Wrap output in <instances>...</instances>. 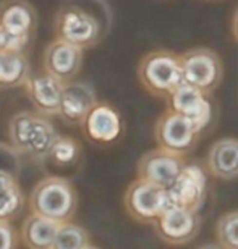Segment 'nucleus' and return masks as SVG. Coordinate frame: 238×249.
Masks as SVG:
<instances>
[{"mask_svg":"<svg viewBox=\"0 0 238 249\" xmlns=\"http://www.w3.org/2000/svg\"><path fill=\"white\" fill-rule=\"evenodd\" d=\"M112 23L113 13L107 0H63L54 18V34L86 51L109 36Z\"/></svg>","mask_w":238,"mask_h":249,"instance_id":"1","label":"nucleus"},{"mask_svg":"<svg viewBox=\"0 0 238 249\" xmlns=\"http://www.w3.org/2000/svg\"><path fill=\"white\" fill-rule=\"evenodd\" d=\"M7 134L15 151L36 162L46 160L60 136L52 117L37 110H21L10 117Z\"/></svg>","mask_w":238,"mask_h":249,"instance_id":"2","label":"nucleus"},{"mask_svg":"<svg viewBox=\"0 0 238 249\" xmlns=\"http://www.w3.org/2000/svg\"><path fill=\"white\" fill-rule=\"evenodd\" d=\"M28 202L33 213L63 223L72 222L75 217L78 194L70 180L58 175H49L34 185Z\"/></svg>","mask_w":238,"mask_h":249,"instance_id":"3","label":"nucleus"},{"mask_svg":"<svg viewBox=\"0 0 238 249\" xmlns=\"http://www.w3.org/2000/svg\"><path fill=\"white\" fill-rule=\"evenodd\" d=\"M138 79L151 96L167 101L183 84L180 55L168 49L147 52L138 63Z\"/></svg>","mask_w":238,"mask_h":249,"instance_id":"4","label":"nucleus"},{"mask_svg":"<svg viewBox=\"0 0 238 249\" xmlns=\"http://www.w3.org/2000/svg\"><path fill=\"white\" fill-rule=\"evenodd\" d=\"M183 83L211 96L224 79L220 55L209 47H193L180 53Z\"/></svg>","mask_w":238,"mask_h":249,"instance_id":"5","label":"nucleus"},{"mask_svg":"<svg viewBox=\"0 0 238 249\" xmlns=\"http://www.w3.org/2000/svg\"><path fill=\"white\" fill-rule=\"evenodd\" d=\"M172 206L173 202L168 189L152 185L141 178L131 181L123 194V207L138 223L154 225L157 218Z\"/></svg>","mask_w":238,"mask_h":249,"instance_id":"6","label":"nucleus"},{"mask_svg":"<svg viewBox=\"0 0 238 249\" xmlns=\"http://www.w3.org/2000/svg\"><path fill=\"white\" fill-rule=\"evenodd\" d=\"M201 131L188 118L167 108L154 124V139L157 147L186 156L195 151Z\"/></svg>","mask_w":238,"mask_h":249,"instance_id":"7","label":"nucleus"},{"mask_svg":"<svg viewBox=\"0 0 238 249\" xmlns=\"http://www.w3.org/2000/svg\"><path fill=\"white\" fill-rule=\"evenodd\" d=\"M209 170L202 162H186L180 177L168 188L173 206L198 211L202 207L209 191Z\"/></svg>","mask_w":238,"mask_h":249,"instance_id":"8","label":"nucleus"},{"mask_svg":"<svg viewBox=\"0 0 238 249\" xmlns=\"http://www.w3.org/2000/svg\"><path fill=\"white\" fill-rule=\"evenodd\" d=\"M201 228V217L193 209L172 206L154 223L159 240L170 246H183L198 236Z\"/></svg>","mask_w":238,"mask_h":249,"instance_id":"9","label":"nucleus"},{"mask_svg":"<svg viewBox=\"0 0 238 249\" xmlns=\"http://www.w3.org/2000/svg\"><path fill=\"white\" fill-rule=\"evenodd\" d=\"M185 156L156 147L143 154L136 165V177L161 188L168 189L185 168Z\"/></svg>","mask_w":238,"mask_h":249,"instance_id":"10","label":"nucleus"},{"mask_svg":"<svg viewBox=\"0 0 238 249\" xmlns=\"http://www.w3.org/2000/svg\"><path fill=\"white\" fill-rule=\"evenodd\" d=\"M83 57L84 51L81 47L55 37L44 49L42 67L49 74L67 84L76 79L78 73L81 71Z\"/></svg>","mask_w":238,"mask_h":249,"instance_id":"11","label":"nucleus"},{"mask_svg":"<svg viewBox=\"0 0 238 249\" xmlns=\"http://www.w3.org/2000/svg\"><path fill=\"white\" fill-rule=\"evenodd\" d=\"M83 133L89 141L99 146L117 142L123 134V120L120 112L110 104L97 102L81 123Z\"/></svg>","mask_w":238,"mask_h":249,"instance_id":"12","label":"nucleus"},{"mask_svg":"<svg viewBox=\"0 0 238 249\" xmlns=\"http://www.w3.org/2000/svg\"><path fill=\"white\" fill-rule=\"evenodd\" d=\"M24 89L34 110L49 117L58 115L65 83L49 74L46 70H41L29 74L28 81L24 83Z\"/></svg>","mask_w":238,"mask_h":249,"instance_id":"13","label":"nucleus"},{"mask_svg":"<svg viewBox=\"0 0 238 249\" xmlns=\"http://www.w3.org/2000/svg\"><path fill=\"white\" fill-rule=\"evenodd\" d=\"M168 108L188 118L202 133L212 122V104L207 99V94L188 86L183 83L178 86L172 96L167 99Z\"/></svg>","mask_w":238,"mask_h":249,"instance_id":"14","label":"nucleus"},{"mask_svg":"<svg viewBox=\"0 0 238 249\" xmlns=\"http://www.w3.org/2000/svg\"><path fill=\"white\" fill-rule=\"evenodd\" d=\"M0 28L15 39L33 41L37 29V12L29 0H2Z\"/></svg>","mask_w":238,"mask_h":249,"instance_id":"15","label":"nucleus"},{"mask_svg":"<svg viewBox=\"0 0 238 249\" xmlns=\"http://www.w3.org/2000/svg\"><path fill=\"white\" fill-rule=\"evenodd\" d=\"M97 101V94L94 88L86 81H73L65 84L62 96L60 110H58V117L68 124H79L84 122L88 113L92 110Z\"/></svg>","mask_w":238,"mask_h":249,"instance_id":"16","label":"nucleus"},{"mask_svg":"<svg viewBox=\"0 0 238 249\" xmlns=\"http://www.w3.org/2000/svg\"><path fill=\"white\" fill-rule=\"evenodd\" d=\"M206 167L211 177L232 181L238 178V139L222 138L211 144L206 154Z\"/></svg>","mask_w":238,"mask_h":249,"instance_id":"17","label":"nucleus"},{"mask_svg":"<svg viewBox=\"0 0 238 249\" xmlns=\"http://www.w3.org/2000/svg\"><path fill=\"white\" fill-rule=\"evenodd\" d=\"M58 227V222L31 212L23 220L19 238L26 249H52Z\"/></svg>","mask_w":238,"mask_h":249,"instance_id":"18","label":"nucleus"},{"mask_svg":"<svg viewBox=\"0 0 238 249\" xmlns=\"http://www.w3.org/2000/svg\"><path fill=\"white\" fill-rule=\"evenodd\" d=\"M26 197L18 178L7 168H0V220L12 222L21 215Z\"/></svg>","mask_w":238,"mask_h":249,"instance_id":"19","label":"nucleus"},{"mask_svg":"<svg viewBox=\"0 0 238 249\" xmlns=\"http://www.w3.org/2000/svg\"><path fill=\"white\" fill-rule=\"evenodd\" d=\"M31 73L28 53L13 51L0 52V88L24 86Z\"/></svg>","mask_w":238,"mask_h":249,"instance_id":"20","label":"nucleus"},{"mask_svg":"<svg viewBox=\"0 0 238 249\" xmlns=\"http://www.w3.org/2000/svg\"><path fill=\"white\" fill-rule=\"evenodd\" d=\"M79 157H81V144L72 136H58L47 160H51L55 167L68 168L78 163Z\"/></svg>","mask_w":238,"mask_h":249,"instance_id":"21","label":"nucleus"},{"mask_svg":"<svg viewBox=\"0 0 238 249\" xmlns=\"http://www.w3.org/2000/svg\"><path fill=\"white\" fill-rule=\"evenodd\" d=\"M89 233L81 225L73 222H63L58 227L52 249H84L89 246Z\"/></svg>","mask_w":238,"mask_h":249,"instance_id":"22","label":"nucleus"},{"mask_svg":"<svg viewBox=\"0 0 238 249\" xmlns=\"http://www.w3.org/2000/svg\"><path fill=\"white\" fill-rule=\"evenodd\" d=\"M216 240L224 249H238V211L225 212L216 222Z\"/></svg>","mask_w":238,"mask_h":249,"instance_id":"23","label":"nucleus"},{"mask_svg":"<svg viewBox=\"0 0 238 249\" xmlns=\"http://www.w3.org/2000/svg\"><path fill=\"white\" fill-rule=\"evenodd\" d=\"M19 231L8 220H0V249H18Z\"/></svg>","mask_w":238,"mask_h":249,"instance_id":"24","label":"nucleus"},{"mask_svg":"<svg viewBox=\"0 0 238 249\" xmlns=\"http://www.w3.org/2000/svg\"><path fill=\"white\" fill-rule=\"evenodd\" d=\"M8 44H10V39H8V34L0 28V52L3 51H8Z\"/></svg>","mask_w":238,"mask_h":249,"instance_id":"25","label":"nucleus"},{"mask_svg":"<svg viewBox=\"0 0 238 249\" xmlns=\"http://www.w3.org/2000/svg\"><path fill=\"white\" fill-rule=\"evenodd\" d=\"M232 34H234L235 41L238 42V8L235 10L234 18H232Z\"/></svg>","mask_w":238,"mask_h":249,"instance_id":"26","label":"nucleus"},{"mask_svg":"<svg viewBox=\"0 0 238 249\" xmlns=\"http://www.w3.org/2000/svg\"><path fill=\"white\" fill-rule=\"evenodd\" d=\"M198 249H224V248H222L219 243H206V245L200 246Z\"/></svg>","mask_w":238,"mask_h":249,"instance_id":"27","label":"nucleus"},{"mask_svg":"<svg viewBox=\"0 0 238 249\" xmlns=\"http://www.w3.org/2000/svg\"><path fill=\"white\" fill-rule=\"evenodd\" d=\"M84 249H101V248H97V246H92V245H89V246H86Z\"/></svg>","mask_w":238,"mask_h":249,"instance_id":"28","label":"nucleus"}]
</instances>
